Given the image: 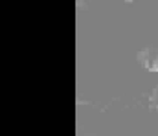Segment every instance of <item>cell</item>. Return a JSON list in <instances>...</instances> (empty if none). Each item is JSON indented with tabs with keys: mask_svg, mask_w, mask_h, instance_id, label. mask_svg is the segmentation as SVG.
<instances>
[{
	"mask_svg": "<svg viewBox=\"0 0 158 136\" xmlns=\"http://www.w3.org/2000/svg\"><path fill=\"white\" fill-rule=\"evenodd\" d=\"M127 2H129V0H127Z\"/></svg>",
	"mask_w": 158,
	"mask_h": 136,
	"instance_id": "cell-1",
	"label": "cell"
}]
</instances>
